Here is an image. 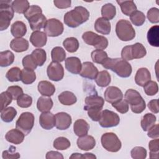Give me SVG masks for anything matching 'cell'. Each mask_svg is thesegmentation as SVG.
<instances>
[{
	"label": "cell",
	"mask_w": 159,
	"mask_h": 159,
	"mask_svg": "<svg viewBox=\"0 0 159 159\" xmlns=\"http://www.w3.org/2000/svg\"><path fill=\"white\" fill-rule=\"evenodd\" d=\"M89 17V12L85 7L76 6L64 15L63 20L67 26L76 28L86 22Z\"/></svg>",
	"instance_id": "1"
},
{
	"label": "cell",
	"mask_w": 159,
	"mask_h": 159,
	"mask_svg": "<svg viewBox=\"0 0 159 159\" xmlns=\"http://www.w3.org/2000/svg\"><path fill=\"white\" fill-rule=\"evenodd\" d=\"M102 65L104 68L115 72L121 78L129 77L132 71L131 65L127 61L119 58H112L108 57Z\"/></svg>",
	"instance_id": "2"
},
{
	"label": "cell",
	"mask_w": 159,
	"mask_h": 159,
	"mask_svg": "<svg viewBox=\"0 0 159 159\" xmlns=\"http://www.w3.org/2000/svg\"><path fill=\"white\" fill-rule=\"evenodd\" d=\"M125 100L130 106L131 111L135 114L142 112L146 107L145 101L136 90L129 89L125 93Z\"/></svg>",
	"instance_id": "3"
},
{
	"label": "cell",
	"mask_w": 159,
	"mask_h": 159,
	"mask_svg": "<svg viewBox=\"0 0 159 159\" xmlns=\"http://www.w3.org/2000/svg\"><path fill=\"white\" fill-rule=\"evenodd\" d=\"M12 1H0V30L7 29L14 15V11L12 7Z\"/></svg>",
	"instance_id": "4"
},
{
	"label": "cell",
	"mask_w": 159,
	"mask_h": 159,
	"mask_svg": "<svg viewBox=\"0 0 159 159\" xmlns=\"http://www.w3.org/2000/svg\"><path fill=\"white\" fill-rule=\"evenodd\" d=\"M147 54L145 47L140 43L124 47L121 51V57L125 61L133 59H139L144 57Z\"/></svg>",
	"instance_id": "5"
},
{
	"label": "cell",
	"mask_w": 159,
	"mask_h": 159,
	"mask_svg": "<svg viewBox=\"0 0 159 159\" xmlns=\"http://www.w3.org/2000/svg\"><path fill=\"white\" fill-rule=\"evenodd\" d=\"M116 33L117 37L124 42L132 40L135 37V31L131 23L125 19H120L117 22Z\"/></svg>",
	"instance_id": "6"
},
{
	"label": "cell",
	"mask_w": 159,
	"mask_h": 159,
	"mask_svg": "<svg viewBox=\"0 0 159 159\" xmlns=\"http://www.w3.org/2000/svg\"><path fill=\"white\" fill-rule=\"evenodd\" d=\"M82 38L86 44L93 46L98 50H104L108 45L107 38L99 35L91 31H87L83 33Z\"/></svg>",
	"instance_id": "7"
},
{
	"label": "cell",
	"mask_w": 159,
	"mask_h": 159,
	"mask_svg": "<svg viewBox=\"0 0 159 159\" xmlns=\"http://www.w3.org/2000/svg\"><path fill=\"white\" fill-rule=\"evenodd\" d=\"M102 147L110 152H117L122 147V143L117 135L113 132L104 133L101 139Z\"/></svg>",
	"instance_id": "8"
},
{
	"label": "cell",
	"mask_w": 159,
	"mask_h": 159,
	"mask_svg": "<svg viewBox=\"0 0 159 159\" xmlns=\"http://www.w3.org/2000/svg\"><path fill=\"white\" fill-rule=\"evenodd\" d=\"M34 116L29 112H22L16 123V129L20 130L25 135H28L34 125Z\"/></svg>",
	"instance_id": "9"
},
{
	"label": "cell",
	"mask_w": 159,
	"mask_h": 159,
	"mask_svg": "<svg viewBox=\"0 0 159 159\" xmlns=\"http://www.w3.org/2000/svg\"><path fill=\"white\" fill-rule=\"evenodd\" d=\"M120 122V117L116 112L104 109L101 111L99 120V125L104 128H109L117 126Z\"/></svg>",
	"instance_id": "10"
},
{
	"label": "cell",
	"mask_w": 159,
	"mask_h": 159,
	"mask_svg": "<svg viewBox=\"0 0 159 159\" xmlns=\"http://www.w3.org/2000/svg\"><path fill=\"white\" fill-rule=\"evenodd\" d=\"M43 29L46 35L52 37L61 35L64 30L63 25L61 22L54 18L47 20Z\"/></svg>",
	"instance_id": "11"
},
{
	"label": "cell",
	"mask_w": 159,
	"mask_h": 159,
	"mask_svg": "<svg viewBox=\"0 0 159 159\" xmlns=\"http://www.w3.org/2000/svg\"><path fill=\"white\" fill-rule=\"evenodd\" d=\"M47 73L50 80L58 81L64 76V69L60 63L52 61L47 67Z\"/></svg>",
	"instance_id": "12"
},
{
	"label": "cell",
	"mask_w": 159,
	"mask_h": 159,
	"mask_svg": "<svg viewBox=\"0 0 159 159\" xmlns=\"http://www.w3.org/2000/svg\"><path fill=\"white\" fill-rule=\"evenodd\" d=\"M85 105L84 110L88 111L91 109H102L104 104V100L97 94H92L85 98Z\"/></svg>",
	"instance_id": "13"
},
{
	"label": "cell",
	"mask_w": 159,
	"mask_h": 159,
	"mask_svg": "<svg viewBox=\"0 0 159 159\" xmlns=\"http://www.w3.org/2000/svg\"><path fill=\"white\" fill-rule=\"evenodd\" d=\"M55 126L57 129L63 130L68 129L71 124L72 119L70 114L65 112H58L55 114Z\"/></svg>",
	"instance_id": "14"
},
{
	"label": "cell",
	"mask_w": 159,
	"mask_h": 159,
	"mask_svg": "<svg viewBox=\"0 0 159 159\" xmlns=\"http://www.w3.org/2000/svg\"><path fill=\"white\" fill-rule=\"evenodd\" d=\"M99 71L94 65L90 61H85L82 63V67L80 75L81 76L89 79L95 80Z\"/></svg>",
	"instance_id": "15"
},
{
	"label": "cell",
	"mask_w": 159,
	"mask_h": 159,
	"mask_svg": "<svg viewBox=\"0 0 159 159\" xmlns=\"http://www.w3.org/2000/svg\"><path fill=\"white\" fill-rule=\"evenodd\" d=\"M104 99L105 100L111 104L114 103L123 98V93L121 90L116 86H109L104 92Z\"/></svg>",
	"instance_id": "16"
},
{
	"label": "cell",
	"mask_w": 159,
	"mask_h": 159,
	"mask_svg": "<svg viewBox=\"0 0 159 159\" xmlns=\"http://www.w3.org/2000/svg\"><path fill=\"white\" fill-rule=\"evenodd\" d=\"M55 116L50 112H42L39 117V124L45 130H50L55 125Z\"/></svg>",
	"instance_id": "17"
},
{
	"label": "cell",
	"mask_w": 159,
	"mask_h": 159,
	"mask_svg": "<svg viewBox=\"0 0 159 159\" xmlns=\"http://www.w3.org/2000/svg\"><path fill=\"white\" fill-rule=\"evenodd\" d=\"M78 147L81 150L88 151L92 150L96 145L94 138L89 135H85L79 137L76 141Z\"/></svg>",
	"instance_id": "18"
},
{
	"label": "cell",
	"mask_w": 159,
	"mask_h": 159,
	"mask_svg": "<svg viewBox=\"0 0 159 159\" xmlns=\"http://www.w3.org/2000/svg\"><path fill=\"white\" fill-rule=\"evenodd\" d=\"M47 21V19L43 14H36L28 20L30 27L33 31L39 30L44 28Z\"/></svg>",
	"instance_id": "19"
},
{
	"label": "cell",
	"mask_w": 159,
	"mask_h": 159,
	"mask_svg": "<svg viewBox=\"0 0 159 159\" xmlns=\"http://www.w3.org/2000/svg\"><path fill=\"white\" fill-rule=\"evenodd\" d=\"M81 67L82 63L78 57H71L65 60V68L71 73L80 74Z\"/></svg>",
	"instance_id": "20"
},
{
	"label": "cell",
	"mask_w": 159,
	"mask_h": 159,
	"mask_svg": "<svg viewBox=\"0 0 159 159\" xmlns=\"http://www.w3.org/2000/svg\"><path fill=\"white\" fill-rule=\"evenodd\" d=\"M47 41V37L46 34L40 30L34 31L30 37V42L35 47L40 48L45 46Z\"/></svg>",
	"instance_id": "21"
},
{
	"label": "cell",
	"mask_w": 159,
	"mask_h": 159,
	"mask_svg": "<svg viewBox=\"0 0 159 159\" xmlns=\"http://www.w3.org/2000/svg\"><path fill=\"white\" fill-rule=\"evenodd\" d=\"M24 134L20 130H18L17 129H13L9 130L6 133L5 135V139L7 142L11 143L18 145L24 141Z\"/></svg>",
	"instance_id": "22"
},
{
	"label": "cell",
	"mask_w": 159,
	"mask_h": 159,
	"mask_svg": "<svg viewBox=\"0 0 159 159\" xmlns=\"http://www.w3.org/2000/svg\"><path fill=\"white\" fill-rule=\"evenodd\" d=\"M94 29L98 33L103 35H108L111 32V23L109 20L103 17H99L94 23Z\"/></svg>",
	"instance_id": "23"
},
{
	"label": "cell",
	"mask_w": 159,
	"mask_h": 159,
	"mask_svg": "<svg viewBox=\"0 0 159 159\" xmlns=\"http://www.w3.org/2000/svg\"><path fill=\"white\" fill-rule=\"evenodd\" d=\"M151 80V75L149 70L146 68H139L135 76V83L140 86H143Z\"/></svg>",
	"instance_id": "24"
},
{
	"label": "cell",
	"mask_w": 159,
	"mask_h": 159,
	"mask_svg": "<svg viewBox=\"0 0 159 159\" xmlns=\"http://www.w3.org/2000/svg\"><path fill=\"white\" fill-rule=\"evenodd\" d=\"M29 46V42L24 38H15L10 43L11 48L17 53L26 51Z\"/></svg>",
	"instance_id": "25"
},
{
	"label": "cell",
	"mask_w": 159,
	"mask_h": 159,
	"mask_svg": "<svg viewBox=\"0 0 159 159\" xmlns=\"http://www.w3.org/2000/svg\"><path fill=\"white\" fill-rule=\"evenodd\" d=\"M89 130V125L84 119L76 120L73 125V131L78 137L87 135Z\"/></svg>",
	"instance_id": "26"
},
{
	"label": "cell",
	"mask_w": 159,
	"mask_h": 159,
	"mask_svg": "<svg viewBox=\"0 0 159 159\" xmlns=\"http://www.w3.org/2000/svg\"><path fill=\"white\" fill-rule=\"evenodd\" d=\"M38 91L44 96L50 97L55 92V86L48 81H41L38 84Z\"/></svg>",
	"instance_id": "27"
},
{
	"label": "cell",
	"mask_w": 159,
	"mask_h": 159,
	"mask_svg": "<svg viewBox=\"0 0 159 159\" xmlns=\"http://www.w3.org/2000/svg\"><path fill=\"white\" fill-rule=\"evenodd\" d=\"M11 32L15 38H22L27 32L26 25L22 21H16L11 27Z\"/></svg>",
	"instance_id": "28"
},
{
	"label": "cell",
	"mask_w": 159,
	"mask_h": 159,
	"mask_svg": "<svg viewBox=\"0 0 159 159\" xmlns=\"http://www.w3.org/2000/svg\"><path fill=\"white\" fill-rule=\"evenodd\" d=\"M147 40L151 46L159 47V26L158 25L151 27L147 32Z\"/></svg>",
	"instance_id": "29"
},
{
	"label": "cell",
	"mask_w": 159,
	"mask_h": 159,
	"mask_svg": "<svg viewBox=\"0 0 159 159\" xmlns=\"http://www.w3.org/2000/svg\"><path fill=\"white\" fill-rule=\"evenodd\" d=\"M53 101L48 96H40L37 102V107L40 112H49L53 107Z\"/></svg>",
	"instance_id": "30"
},
{
	"label": "cell",
	"mask_w": 159,
	"mask_h": 159,
	"mask_svg": "<svg viewBox=\"0 0 159 159\" xmlns=\"http://www.w3.org/2000/svg\"><path fill=\"white\" fill-rule=\"evenodd\" d=\"M58 99L61 104L65 106L73 105L77 101V98L74 93L68 91H65L60 93L58 96Z\"/></svg>",
	"instance_id": "31"
},
{
	"label": "cell",
	"mask_w": 159,
	"mask_h": 159,
	"mask_svg": "<svg viewBox=\"0 0 159 159\" xmlns=\"http://www.w3.org/2000/svg\"><path fill=\"white\" fill-rule=\"evenodd\" d=\"M116 2L120 6L122 12L125 16H130L133 12L137 10V6L132 0L117 1Z\"/></svg>",
	"instance_id": "32"
},
{
	"label": "cell",
	"mask_w": 159,
	"mask_h": 159,
	"mask_svg": "<svg viewBox=\"0 0 159 159\" xmlns=\"http://www.w3.org/2000/svg\"><path fill=\"white\" fill-rule=\"evenodd\" d=\"M36 80V74L33 70L24 68L21 70L20 81L25 84H30Z\"/></svg>",
	"instance_id": "33"
},
{
	"label": "cell",
	"mask_w": 159,
	"mask_h": 159,
	"mask_svg": "<svg viewBox=\"0 0 159 159\" xmlns=\"http://www.w3.org/2000/svg\"><path fill=\"white\" fill-rule=\"evenodd\" d=\"M95 81L99 86L102 88L106 87L110 84L111 81V77L107 71L103 70L98 73L96 78H95Z\"/></svg>",
	"instance_id": "34"
},
{
	"label": "cell",
	"mask_w": 159,
	"mask_h": 159,
	"mask_svg": "<svg viewBox=\"0 0 159 159\" xmlns=\"http://www.w3.org/2000/svg\"><path fill=\"white\" fill-rule=\"evenodd\" d=\"M101 15L107 20H112L116 15V6L111 3H107L102 6Z\"/></svg>",
	"instance_id": "35"
},
{
	"label": "cell",
	"mask_w": 159,
	"mask_h": 159,
	"mask_svg": "<svg viewBox=\"0 0 159 159\" xmlns=\"http://www.w3.org/2000/svg\"><path fill=\"white\" fill-rule=\"evenodd\" d=\"M156 116L151 113H147L143 117L140 122L141 127L143 131H148L156 122Z\"/></svg>",
	"instance_id": "36"
},
{
	"label": "cell",
	"mask_w": 159,
	"mask_h": 159,
	"mask_svg": "<svg viewBox=\"0 0 159 159\" xmlns=\"http://www.w3.org/2000/svg\"><path fill=\"white\" fill-rule=\"evenodd\" d=\"M30 55L37 66H42L45 63L47 59V53L43 49H35Z\"/></svg>",
	"instance_id": "37"
},
{
	"label": "cell",
	"mask_w": 159,
	"mask_h": 159,
	"mask_svg": "<svg viewBox=\"0 0 159 159\" xmlns=\"http://www.w3.org/2000/svg\"><path fill=\"white\" fill-rule=\"evenodd\" d=\"M14 61V53L9 51L6 50L0 52V66L1 67H6L11 64Z\"/></svg>",
	"instance_id": "38"
},
{
	"label": "cell",
	"mask_w": 159,
	"mask_h": 159,
	"mask_svg": "<svg viewBox=\"0 0 159 159\" xmlns=\"http://www.w3.org/2000/svg\"><path fill=\"white\" fill-rule=\"evenodd\" d=\"M17 115V111L13 107H6L1 111V118L4 122H12Z\"/></svg>",
	"instance_id": "39"
},
{
	"label": "cell",
	"mask_w": 159,
	"mask_h": 159,
	"mask_svg": "<svg viewBox=\"0 0 159 159\" xmlns=\"http://www.w3.org/2000/svg\"><path fill=\"white\" fill-rule=\"evenodd\" d=\"M63 45L68 52L74 53L76 52L79 48V42L76 38L71 37L63 40Z\"/></svg>",
	"instance_id": "40"
},
{
	"label": "cell",
	"mask_w": 159,
	"mask_h": 159,
	"mask_svg": "<svg viewBox=\"0 0 159 159\" xmlns=\"http://www.w3.org/2000/svg\"><path fill=\"white\" fill-rule=\"evenodd\" d=\"M12 7L14 12L18 14H24L30 7L27 0H15L12 2Z\"/></svg>",
	"instance_id": "41"
},
{
	"label": "cell",
	"mask_w": 159,
	"mask_h": 159,
	"mask_svg": "<svg viewBox=\"0 0 159 159\" xmlns=\"http://www.w3.org/2000/svg\"><path fill=\"white\" fill-rule=\"evenodd\" d=\"M51 57L52 61L58 63L62 62L66 58L65 51L61 47H55L52 50Z\"/></svg>",
	"instance_id": "42"
},
{
	"label": "cell",
	"mask_w": 159,
	"mask_h": 159,
	"mask_svg": "<svg viewBox=\"0 0 159 159\" xmlns=\"http://www.w3.org/2000/svg\"><path fill=\"white\" fill-rule=\"evenodd\" d=\"M91 56L94 63L102 65L108 58L107 53L103 50L96 49L91 52Z\"/></svg>",
	"instance_id": "43"
},
{
	"label": "cell",
	"mask_w": 159,
	"mask_h": 159,
	"mask_svg": "<svg viewBox=\"0 0 159 159\" xmlns=\"http://www.w3.org/2000/svg\"><path fill=\"white\" fill-rule=\"evenodd\" d=\"M130 19L134 25L141 26L145 21V16L142 12L136 10L130 15Z\"/></svg>",
	"instance_id": "44"
},
{
	"label": "cell",
	"mask_w": 159,
	"mask_h": 159,
	"mask_svg": "<svg viewBox=\"0 0 159 159\" xmlns=\"http://www.w3.org/2000/svg\"><path fill=\"white\" fill-rule=\"evenodd\" d=\"M71 145L70 140L64 137H57L53 141V146L58 150H64L68 148Z\"/></svg>",
	"instance_id": "45"
},
{
	"label": "cell",
	"mask_w": 159,
	"mask_h": 159,
	"mask_svg": "<svg viewBox=\"0 0 159 159\" xmlns=\"http://www.w3.org/2000/svg\"><path fill=\"white\" fill-rule=\"evenodd\" d=\"M20 69L18 67H12L7 71L6 77L10 82H17L20 80Z\"/></svg>",
	"instance_id": "46"
},
{
	"label": "cell",
	"mask_w": 159,
	"mask_h": 159,
	"mask_svg": "<svg viewBox=\"0 0 159 159\" xmlns=\"http://www.w3.org/2000/svg\"><path fill=\"white\" fill-rule=\"evenodd\" d=\"M148 148L150 150V158H158L159 153V140L158 139H154L149 142Z\"/></svg>",
	"instance_id": "47"
},
{
	"label": "cell",
	"mask_w": 159,
	"mask_h": 159,
	"mask_svg": "<svg viewBox=\"0 0 159 159\" xmlns=\"http://www.w3.org/2000/svg\"><path fill=\"white\" fill-rule=\"evenodd\" d=\"M143 87L145 94L148 96H154L158 91V84L154 81H149Z\"/></svg>",
	"instance_id": "48"
},
{
	"label": "cell",
	"mask_w": 159,
	"mask_h": 159,
	"mask_svg": "<svg viewBox=\"0 0 159 159\" xmlns=\"http://www.w3.org/2000/svg\"><path fill=\"white\" fill-rule=\"evenodd\" d=\"M32 104V98L27 94H22L17 99V104L22 108L29 107Z\"/></svg>",
	"instance_id": "49"
},
{
	"label": "cell",
	"mask_w": 159,
	"mask_h": 159,
	"mask_svg": "<svg viewBox=\"0 0 159 159\" xmlns=\"http://www.w3.org/2000/svg\"><path fill=\"white\" fill-rule=\"evenodd\" d=\"M131 157L134 159H145L147 157V152L142 147H135L130 152Z\"/></svg>",
	"instance_id": "50"
},
{
	"label": "cell",
	"mask_w": 159,
	"mask_h": 159,
	"mask_svg": "<svg viewBox=\"0 0 159 159\" xmlns=\"http://www.w3.org/2000/svg\"><path fill=\"white\" fill-rule=\"evenodd\" d=\"M113 107H114L117 111L121 114H125L129 111V107L128 102L125 99H120L114 103L112 104Z\"/></svg>",
	"instance_id": "51"
},
{
	"label": "cell",
	"mask_w": 159,
	"mask_h": 159,
	"mask_svg": "<svg viewBox=\"0 0 159 159\" xmlns=\"http://www.w3.org/2000/svg\"><path fill=\"white\" fill-rule=\"evenodd\" d=\"M147 17L148 20L153 24L159 22V10L157 7L150 8L147 14Z\"/></svg>",
	"instance_id": "52"
},
{
	"label": "cell",
	"mask_w": 159,
	"mask_h": 159,
	"mask_svg": "<svg viewBox=\"0 0 159 159\" xmlns=\"http://www.w3.org/2000/svg\"><path fill=\"white\" fill-rule=\"evenodd\" d=\"M6 91L12 96L13 100H17L23 94V89L19 86H11L7 88Z\"/></svg>",
	"instance_id": "53"
},
{
	"label": "cell",
	"mask_w": 159,
	"mask_h": 159,
	"mask_svg": "<svg viewBox=\"0 0 159 159\" xmlns=\"http://www.w3.org/2000/svg\"><path fill=\"white\" fill-rule=\"evenodd\" d=\"M38 14H42V8L37 5H32L30 6L27 11L24 14V16L27 20H29L30 17Z\"/></svg>",
	"instance_id": "54"
},
{
	"label": "cell",
	"mask_w": 159,
	"mask_h": 159,
	"mask_svg": "<svg viewBox=\"0 0 159 159\" xmlns=\"http://www.w3.org/2000/svg\"><path fill=\"white\" fill-rule=\"evenodd\" d=\"M22 65L24 68L35 70L37 68V65L33 60L31 55H27L25 56L22 59Z\"/></svg>",
	"instance_id": "55"
},
{
	"label": "cell",
	"mask_w": 159,
	"mask_h": 159,
	"mask_svg": "<svg viewBox=\"0 0 159 159\" xmlns=\"http://www.w3.org/2000/svg\"><path fill=\"white\" fill-rule=\"evenodd\" d=\"M12 146L9 148V150H4L2 152V158L4 159H17L20 157V154L18 152H15L16 147H14L13 149Z\"/></svg>",
	"instance_id": "56"
},
{
	"label": "cell",
	"mask_w": 159,
	"mask_h": 159,
	"mask_svg": "<svg viewBox=\"0 0 159 159\" xmlns=\"http://www.w3.org/2000/svg\"><path fill=\"white\" fill-rule=\"evenodd\" d=\"M12 96L7 92L4 91L1 94V111L5 109L9 104H10L12 101Z\"/></svg>",
	"instance_id": "57"
},
{
	"label": "cell",
	"mask_w": 159,
	"mask_h": 159,
	"mask_svg": "<svg viewBox=\"0 0 159 159\" xmlns=\"http://www.w3.org/2000/svg\"><path fill=\"white\" fill-rule=\"evenodd\" d=\"M88 111V115L89 117V118L95 122L99 121L102 109H91L87 111Z\"/></svg>",
	"instance_id": "58"
},
{
	"label": "cell",
	"mask_w": 159,
	"mask_h": 159,
	"mask_svg": "<svg viewBox=\"0 0 159 159\" xmlns=\"http://www.w3.org/2000/svg\"><path fill=\"white\" fill-rule=\"evenodd\" d=\"M54 5L58 9H66L71 6L70 0H55Z\"/></svg>",
	"instance_id": "59"
},
{
	"label": "cell",
	"mask_w": 159,
	"mask_h": 159,
	"mask_svg": "<svg viewBox=\"0 0 159 159\" xmlns=\"http://www.w3.org/2000/svg\"><path fill=\"white\" fill-rule=\"evenodd\" d=\"M158 124H154L148 130L147 135L152 139H158L159 137Z\"/></svg>",
	"instance_id": "60"
},
{
	"label": "cell",
	"mask_w": 159,
	"mask_h": 159,
	"mask_svg": "<svg viewBox=\"0 0 159 159\" xmlns=\"http://www.w3.org/2000/svg\"><path fill=\"white\" fill-rule=\"evenodd\" d=\"M148 107L150 111L155 114H157L159 112L158 107V99H152L148 103Z\"/></svg>",
	"instance_id": "61"
},
{
	"label": "cell",
	"mask_w": 159,
	"mask_h": 159,
	"mask_svg": "<svg viewBox=\"0 0 159 159\" xmlns=\"http://www.w3.org/2000/svg\"><path fill=\"white\" fill-rule=\"evenodd\" d=\"M45 158L47 159H63V156L61 153L57 151H49L46 153Z\"/></svg>",
	"instance_id": "62"
},
{
	"label": "cell",
	"mask_w": 159,
	"mask_h": 159,
	"mask_svg": "<svg viewBox=\"0 0 159 159\" xmlns=\"http://www.w3.org/2000/svg\"><path fill=\"white\" fill-rule=\"evenodd\" d=\"M83 158H91V159L95 158L96 159V157L91 153H86L83 154Z\"/></svg>",
	"instance_id": "63"
},
{
	"label": "cell",
	"mask_w": 159,
	"mask_h": 159,
	"mask_svg": "<svg viewBox=\"0 0 159 159\" xmlns=\"http://www.w3.org/2000/svg\"><path fill=\"white\" fill-rule=\"evenodd\" d=\"M70 158H83V154L80 153H74L70 157Z\"/></svg>",
	"instance_id": "64"
}]
</instances>
